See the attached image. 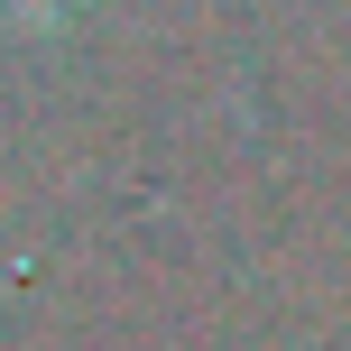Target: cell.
Returning a JSON list of instances; mask_svg holds the SVG:
<instances>
[{
    "instance_id": "1",
    "label": "cell",
    "mask_w": 351,
    "mask_h": 351,
    "mask_svg": "<svg viewBox=\"0 0 351 351\" xmlns=\"http://www.w3.org/2000/svg\"><path fill=\"white\" fill-rule=\"evenodd\" d=\"M0 10H19V19H47V10H65V0H0Z\"/></svg>"
}]
</instances>
